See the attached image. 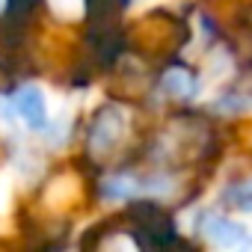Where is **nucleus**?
<instances>
[{
	"instance_id": "6",
	"label": "nucleus",
	"mask_w": 252,
	"mask_h": 252,
	"mask_svg": "<svg viewBox=\"0 0 252 252\" xmlns=\"http://www.w3.org/2000/svg\"><path fill=\"white\" fill-rule=\"evenodd\" d=\"M231 199L237 202L234 208H246V211H252V187H246V184H243V187H237V190L231 193Z\"/></svg>"
},
{
	"instance_id": "7",
	"label": "nucleus",
	"mask_w": 252,
	"mask_h": 252,
	"mask_svg": "<svg viewBox=\"0 0 252 252\" xmlns=\"http://www.w3.org/2000/svg\"><path fill=\"white\" fill-rule=\"evenodd\" d=\"M9 199H12V193H9V181H6V178H0V214L9 208Z\"/></svg>"
},
{
	"instance_id": "2",
	"label": "nucleus",
	"mask_w": 252,
	"mask_h": 252,
	"mask_svg": "<svg viewBox=\"0 0 252 252\" xmlns=\"http://www.w3.org/2000/svg\"><path fill=\"white\" fill-rule=\"evenodd\" d=\"M9 107L15 110V116L27 125V128H45V122H48V101H45V92L39 86H21Z\"/></svg>"
},
{
	"instance_id": "5",
	"label": "nucleus",
	"mask_w": 252,
	"mask_h": 252,
	"mask_svg": "<svg viewBox=\"0 0 252 252\" xmlns=\"http://www.w3.org/2000/svg\"><path fill=\"white\" fill-rule=\"evenodd\" d=\"M48 6L63 21H77L86 15V0H48Z\"/></svg>"
},
{
	"instance_id": "1",
	"label": "nucleus",
	"mask_w": 252,
	"mask_h": 252,
	"mask_svg": "<svg viewBox=\"0 0 252 252\" xmlns=\"http://www.w3.org/2000/svg\"><path fill=\"white\" fill-rule=\"evenodd\" d=\"M125 131H128V113L122 107H104L92 125V134H89V152L95 158H107L122 140Z\"/></svg>"
},
{
	"instance_id": "8",
	"label": "nucleus",
	"mask_w": 252,
	"mask_h": 252,
	"mask_svg": "<svg viewBox=\"0 0 252 252\" xmlns=\"http://www.w3.org/2000/svg\"><path fill=\"white\" fill-rule=\"evenodd\" d=\"M3 6H6V0H0V12H3Z\"/></svg>"
},
{
	"instance_id": "3",
	"label": "nucleus",
	"mask_w": 252,
	"mask_h": 252,
	"mask_svg": "<svg viewBox=\"0 0 252 252\" xmlns=\"http://www.w3.org/2000/svg\"><path fill=\"white\" fill-rule=\"evenodd\" d=\"M202 234L214 243V246H240L246 240V228L222 214H211L202 222Z\"/></svg>"
},
{
	"instance_id": "4",
	"label": "nucleus",
	"mask_w": 252,
	"mask_h": 252,
	"mask_svg": "<svg viewBox=\"0 0 252 252\" xmlns=\"http://www.w3.org/2000/svg\"><path fill=\"white\" fill-rule=\"evenodd\" d=\"M163 92L169 98H190L196 92V80H193V74L187 68H178L175 65V68H169L163 74Z\"/></svg>"
}]
</instances>
